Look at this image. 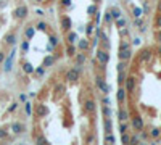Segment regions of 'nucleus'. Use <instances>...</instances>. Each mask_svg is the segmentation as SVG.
I'll use <instances>...</instances> for the list:
<instances>
[{
	"mask_svg": "<svg viewBox=\"0 0 161 145\" xmlns=\"http://www.w3.org/2000/svg\"><path fill=\"white\" fill-rule=\"evenodd\" d=\"M95 2H100V0H95Z\"/></svg>",
	"mask_w": 161,
	"mask_h": 145,
	"instance_id": "obj_52",
	"label": "nucleus"
},
{
	"mask_svg": "<svg viewBox=\"0 0 161 145\" xmlns=\"http://www.w3.org/2000/svg\"><path fill=\"white\" fill-rule=\"evenodd\" d=\"M159 134H161V131H159L158 127H155V129H151V137H153V139L159 137Z\"/></svg>",
	"mask_w": 161,
	"mask_h": 145,
	"instance_id": "obj_29",
	"label": "nucleus"
},
{
	"mask_svg": "<svg viewBox=\"0 0 161 145\" xmlns=\"http://www.w3.org/2000/svg\"><path fill=\"white\" fill-rule=\"evenodd\" d=\"M74 53H76V48H74L73 44H69V47H68V55H69V56H74Z\"/></svg>",
	"mask_w": 161,
	"mask_h": 145,
	"instance_id": "obj_32",
	"label": "nucleus"
},
{
	"mask_svg": "<svg viewBox=\"0 0 161 145\" xmlns=\"http://www.w3.org/2000/svg\"><path fill=\"white\" fill-rule=\"evenodd\" d=\"M37 143H49V140H47L45 137H39L37 139Z\"/></svg>",
	"mask_w": 161,
	"mask_h": 145,
	"instance_id": "obj_40",
	"label": "nucleus"
},
{
	"mask_svg": "<svg viewBox=\"0 0 161 145\" xmlns=\"http://www.w3.org/2000/svg\"><path fill=\"white\" fill-rule=\"evenodd\" d=\"M97 58H98L100 65L105 68V65L110 61V53H108L106 50H98V52H97Z\"/></svg>",
	"mask_w": 161,
	"mask_h": 145,
	"instance_id": "obj_1",
	"label": "nucleus"
},
{
	"mask_svg": "<svg viewBox=\"0 0 161 145\" xmlns=\"http://www.w3.org/2000/svg\"><path fill=\"white\" fill-rule=\"evenodd\" d=\"M132 126H134L135 131H142L144 129V119H142L140 116H135V118L132 119Z\"/></svg>",
	"mask_w": 161,
	"mask_h": 145,
	"instance_id": "obj_7",
	"label": "nucleus"
},
{
	"mask_svg": "<svg viewBox=\"0 0 161 145\" xmlns=\"http://www.w3.org/2000/svg\"><path fill=\"white\" fill-rule=\"evenodd\" d=\"M103 126H105V132H111V119L110 118H105Z\"/></svg>",
	"mask_w": 161,
	"mask_h": 145,
	"instance_id": "obj_18",
	"label": "nucleus"
},
{
	"mask_svg": "<svg viewBox=\"0 0 161 145\" xmlns=\"http://www.w3.org/2000/svg\"><path fill=\"white\" fill-rule=\"evenodd\" d=\"M130 55H132V52H130V47H122V48H119V58H121V61H126V60H129V58H130Z\"/></svg>",
	"mask_w": 161,
	"mask_h": 145,
	"instance_id": "obj_5",
	"label": "nucleus"
},
{
	"mask_svg": "<svg viewBox=\"0 0 161 145\" xmlns=\"http://www.w3.org/2000/svg\"><path fill=\"white\" fill-rule=\"evenodd\" d=\"M87 48H89V42L86 40V39L79 40V50H87Z\"/></svg>",
	"mask_w": 161,
	"mask_h": 145,
	"instance_id": "obj_16",
	"label": "nucleus"
},
{
	"mask_svg": "<svg viewBox=\"0 0 161 145\" xmlns=\"http://www.w3.org/2000/svg\"><path fill=\"white\" fill-rule=\"evenodd\" d=\"M50 44H52V45H56V44H58V39H56L55 36H52V37H50Z\"/></svg>",
	"mask_w": 161,
	"mask_h": 145,
	"instance_id": "obj_39",
	"label": "nucleus"
},
{
	"mask_svg": "<svg viewBox=\"0 0 161 145\" xmlns=\"http://www.w3.org/2000/svg\"><path fill=\"white\" fill-rule=\"evenodd\" d=\"M102 113H103V116H105V118H110V116H111V110L108 108V105H103Z\"/></svg>",
	"mask_w": 161,
	"mask_h": 145,
	"instance_id": "obj_17",
	"label": "nucleus"
},
{
	"mask_svg": "<svg viewBox=\"0 0 161 145\" xmlns=\"http://www.w3.org/2000/svg\"><path fill=\"white\" fill-rule=\"evenodd\" d=\"M76 39H77V34H76V32H69V34H68V42H69V44H74Z\"/></svg>",
	"mask_w": 161,
	"mask_h": 145,
	"instance_id": "obj_22",
	"label": "nucleus"
},
{
	"mask_svg": "<svg viewBox=\"0 0 161 145\" xmlns=\"http://www.w3.org/2000/svg\"><path fill=\"white\" fill-rule=\"evenodd\" d=\"M35 73L42 76V74H44V68H37V69H35Z\"/></svg>",
	"mask_w": 161,
	"mask_h": 145,
	"instance_id": "obj_44",
	"label": "nucleus"
},
{
	"mask_svg": "<svg viewBox=\"0 0 161 145\" xmlns=\"http://www.w3.org/2000/svg\"><path fill=\"white\" fill-rule=\"evenodd\" d=\"M156 24H158V27H161V16H158V19H156Z\"/></svg>",
	"mask_w": 161,
	"mask_h": 145,
	"instance_id": "obj_48",
	"label": "nucleus"
},
{
	"mask_svg": "<svg viewBox=\"0 0 161 145\" xmlns=\"http://www.w3.org/2000/svg\"><path fill=\"white\" fill-rule=\"evenodd\" d=\"M113 21V16H111V13L108 11V13H105V23H111Z\"/></svg>",
	"mask_w": 161,
	"mask_h": 145,
	"instance_id": "obj_34",
	"label": "nucleus"
},
{
	"mask_svg": "<svg viewBox=\"0 0 161 145\" xmlns=\"http://www.w3.org/2000/svg\"><path fill=\"white\" fill-rule=\"evenodd\" d=\"M76 61H77V66L84 65V61H86V55H84V53H79L77 58H76Z\"/></svg>",
	"mask_w": 161,
	"mask_h": 145,
	"instance_id": "obj_19",
	"label": "nucleus"
},
{
	"mask_svg": "<svg viewBox=\"0 0 161 145\" xmlns=\"http://www.w3.org/2000/svg\"><path fill=\"white\" fill-rule=\"evenodd\" d=\"M95 81H97V85H98V89H100V90H102L103 94L106 95V94L110 92V87H108V84L105 82V79H103V76H97V77H95Z\"/></svg>",
	"mask_w": 161,
	"mask_h": 145,
	"instance_id": "obj_2",
	"label": "nucleus"
},
{
	"mask_svg": "<svg viewBox=\"0 0 161 145\" xmlns=\"http://www.w3.org/2000/svg\"><path fill=\"white\" fill-rule=\"evenodd\" d=\"M24 110H26V113H27V114H31V113H32V110H31V103H29V102L24 105Z\"/></svg>",
	"mask_w": 161,
	"mask_h": 145,
	"instance_id": "obj_35",
	"label": "nucleus"
},
{
	"mask_svg": "<svg viewBox=\"0 0 161 145\" xmlns=\"http://www.w3.org/2000/svg\"><path fill=\"white\" fill-rule=\"evenodd\" d=\"M37 29H40V31H45V29H47V24H45V23H39V24H37Z\"/></svg>",
	"mask_w": 161,
	"mask_h": 145,
	"instance_id": "obj_38",
	"label": "nucleus"
},
{
	"mask_svg": "<svg viewBox=\"0 0 161 145\" xmlns=\"http://www.w3.org/2000/svg\"><path fill=\"white\" fill-rule=\"evenodd\" d=\"M61 29H63V31H69V29H71V19L68 16H63V19H61Z\"/></svg>",
	"mask_w": 161,
	"mask_h": 145,
	"instance_id": "obj_10",
	"label": "nucleus"
},
{
	"mask_svg": "<svg viewBox=\"0 0 161 145\" xmlns=\"http://www.w3.org/2000/svg\"><path fill=\"white\" fill-rule=\"evenodd\" d=\"M23 69H24L26 73H32V71H34V68H32V65H31V63H24Z\"/></svg>",
	"mask_w": 161,
	"mask_h": 145,
	"instance_id": "obj_24",
	"label": "nucleus"
},
{
	"mask_svg": "<svg viewBox=\"0 0 161 145\" xmlns=\"http://www.w3.org/2000/svg\"><path fill=\"white\" fill-rule=\"evenodd\" d=\"M35 113H37V116H47L49 114V108H47L45 105H37Z\"/></svg>",
	"mask_w": 161,
	"mask_h": 145,
	"instance_id": "obj_9",
	"label": "nucleus"
},
{
	"mask_svg": "<svg viewBox=\"0 0 161 145\" xmlns=\"http://www.w3.org/2000/svg\"><path fill=\"white\" fill-rule=\"evenodd\" d=\"M124 24H126V19H122V18H118V19H116V26H118V27H124Z\"/></svg>",
	"mask_w": 161,
	"mask_h": 145,
	"instance_id": "obj_30",
	"label": "nucleus"
},
{
	"mask_svg": "<svg viewBox=\"0 0 161 145\" xmlns=\"http://www.w3.org/2000/svg\"><path fill=\"white\" fill-rule=\"evenodd\" d=\"M34 32H35V31H34V27H27L26 31H24V34H26V37H27V39H32V37H34Z\"/></svg>",
	"mask_w": 161,
	"mask_h": 145,
	"instance_id": "obj_21",
	"label": "nucleus"
},
{
	"mask_svg": "<svg viewBox=\"0 0 161 145\" xmlns=\"http://www.w3.org/2000/svg\"><path fill=\"white\" fill-rule=\"evenodd\" d=\"M11 131H13L15 134H21V132H24V126H23L21 123H15V124L11 126Z\"/></svg>",
	"mask_w": 161,
	"mask_h": 145,
	"instance_id": "obj_11",
	"label": "nucleus"
},
{
	"mask_svg": "<svg viewBox=\"0 0 161 145\" xmlns=\"http://www.w3.org/2000/svg\"><path fill=\"white\" fill-rule=\"evenodd\" d=\"M95 110V102L93 100H87L86 102V111H93Z\"/></svg>",
	"mask_w": 161,
	"mask_h": 145,
	"instance_id": "obj_15",
	"label": "nucleus"
},
{
	"mask_svg": "<svg viewBox=\"0 0 161 145\" xmlns=\"http://www.w3.org/2000/svg\"><path fill=\"white\" fill-rule=\"evenodd\" d=\"M3 61H5V55H3L2 52H0V65H2Z\"/></svg>",
	"mask_w": 161,
	"mask_h": 145,
	"instance_id": "obj_45",
	"label": "nucleus"
},
{
	"mask_svg": "<svg viewBox=\"0 0 161 145\" xmlns=\"http://www.w3.org/2000/svg\"><path fill=\"white\" fill-rule=\"evenodd\" d=\"M13 15H15V18H18V19H23V18H26V16H27V7L21 5V7L15 8Z\"/></svg>",
	"mask_w": 161,
	"mask_h": 145,
	"instance_id": "obj_4",
	"label": "nucleus"
},
{
	"mask_svg": "<svg viewBox=\"0 0 161 145\" xmlns=\"http://www.w3.org/2000/svg\"><path fill=\"white\" fill-rule=\"evenodd\" d=\"M53 61H55V58H53L52 55H49V56H45V58H44L42 66H44V68H49V66H52V65H53Z\"/></svg>",
	"mask_w": 161,
	"mask_h": 145,
	"instance_id": "obj_13",
	"label": "nucleus"
},
{
	"mask_svg": "<svg viewBox=\"0 0 161 145\" xmlns=\"http://www.w3.org/2000/svg\"><path fill=\"white\" fill-rule=\"evenodd\" d=\"M110 13H111V16H113V19H118V18H121V11H119L118 8H113Z\"/></svg>",
	"mask_w": 161,
	"mask_h": 145,
	"instance_id": "obj_20",
	"label": "nucleus"
},
{
	"mask_svg": "<svg viewBox=\"0 0 161 145\" xmlns=\"http://www.w3.org/2000/svg\"><path fill=\"white\" fill-rule=\"evenodd\" d=\"M105 142H106V143H115V137L111 135V132H106V135H105Z\"/></svg>",
	"mask_w": 161,
	"mask_h": 145,
	"instance_id": "obj_23",
	"label": "nucleus"
},
{
	"mask_svg": "<svg viewBox=\"0 0 161 145\" xmlns=\"http://www.w3.org/2000/svg\"><path fill=\"white\" fill-rule=\"evenodd\" d=\"M13 58H15V50H13V52L10 53V56H8L7 60H5V68H3V69H5L7 73L11 69V65H13Z\"/></svg>",
	"mask_w": 161,
	"mask_h": 145,
	"instance_id": "obj_8",
	"label": "nucleus"
},
{
	"mask_svg": "<svg viewBox=\"0 0 161 145\" xmlns=\"http://www.w3.org/2000/svg\"><path fill=\"white\" fill-rule=\"evenodd\" d=\"M79 73H81L79 68H73V69H69L68 73H66V79L71 81V82L77 81V79H79Z\"/></svg>",
	"mask_w": 161,
	"mask_h": 145,
	"instance_id": "obj_3",
	"label": "nucleus"
},
{
	"mask_svg": "<svg viewBox=\"0 0 161 145\" xmlns=\"http://www.w3.org/2000/svg\"><path fill=\"white\" fill-rule=\"evenodd\" d=\"M92 31H93V24L89 23V24H87V36H92Z\"/></svg>",
	"mask_w": 161,
	"mask_h": 145,
	"instance_id": "obj_37",
	"label": "nucleus"
},
{
	"mask_svg": "<svg viewBox=\"0 0 161 145\" xmlns=\"http://www.w3.org/2000/svg\"><path fill=\"white\" fill-rule=\"evenodd\" d=\"M148 58H150V50H144L140 55V60H148Z\"/></svg>",
	"mask_w": 161,
	"mask_h": 145,
	"instance_id": "obj_28",
	"label": "nucleus"
},
{
	"mask_svg": "<svg viewBox=\"0 0 161 145\" xmlns=\"http://www.w3.org/2000/svg\"><path fill=\"white\" fill-rule=\"evenodd\" d=\"M116 98H118L119 103H122V102H124V98H126V90H124V89H119L118 94H116Z\"/></svg>",
	"mask_w": 161,
	"mask_h": 145,
	"instance_id": "obj_14",
	"label": "nucleus"
},
{
	"mask_svg": "<svg viewBox=\"0 0 161 145\" xmlns=\"http://www.w3.org/2000/svg\"><path fill=\"white\" fill-rule=\"evenodd\" d=\"M119 119L121 121H126L127 119V111L126 110H119Z\"/></svg>",
	"mask_w": 161,
	"mask_h": 145,
	"instance_id": "obj_25",
	"label": "nucleus"
},
{
	"mask_svg": "<svg viewBox=\"0 0 161 145\" xmlns=\"http://www.w3.org/2000/svg\"><path fill=\"white\" fill-rule=\"evenodd\" d=\"M124 81H126V76H124V73H122V71H118V82H119V84H122Z\"/></svg>",
	"mask_w": 161,
	"mask_h": 145,
	"instance_id": "obj_26",
	"label": "nucleus"
},
{
	"mask_svg": "<svg viewBox=\"0 0 161 145\" xmlns=\"http://www.w3.org/2000/svg\"><path fill=\"white\" fill-rule=\"evenodd\" d=\"M140 44V39H134V45H139Z\"/></svg>",
	"mask_w": 161,
	"mask_h": 145,
	"instance_id": "obj_49",
	"label": "nucleus"
},
{
	"mask_svg": "<svg viewBox=\"0 0 161 145\" xmlns=\"http://www.w3.org/2000/svg\"><path fill=\"white\" fill-rule=\"evenodd\" d=\"M103 105H110V100H108V97H105V98H103Z\"/></svg>",
	"mask_w": 161,
	"mask_h": 145,
	"instance_id": "obj_47",
	"label": "nucleus"
},
{
	"mask_svg": "<svg viewBox=\"0 0 161 145\" xmlns=\"http://www.w3.org/2000/svg\"><path fill=\"white\" fill-rule=\"evenodd\" d=\"M124 66H126V65H124V61L119 63V65H118V71H124Z\"/></svg>",
	"mask_w": 161,
	"mask_h": 145,
	"instance_id": "obj_42",
	"label": "nucleus"
},
{
	"mask_svg": "<svg viewBox=\"0 0 161 145\" xmlns=\"http://www.w3.org/2000/svg\"><path fill=\"white\" fill-rule=\"evenodd\" d=\"M87 11H89V15H95V13H97V7H95V5H90Z\"/></svg>",
	"mask_w": 161,
	"mask_h": 145,
	"instance_id": "obj_33",
	"label": "nucleus"
},
{
	"mask_svg": "<svg viewBox=\"0 0 161 145\" xmlns=\"http://www.w3.org/2000/svg\"><path fill=\"white\" fill-rule=\"evenodd\" d=\"M119 129H121V134H122V132H126V129H127V124H121V127H119Z\"/></svg>",
	"mask_w": 161,
	"mask_h": 145,
	"instance_id": "obj_43",
	"label": "nucleus"
},
{
	"mask_svg": "<svg viewBox=\"0 0 161 145\" xmlns=\"http://www.w3.org/2000/svg\"><path fill=\"white\" fill-rule=\"evenodd\" d=\"M16 106H18L16 103H15V105H11V106H10V111H13V110H16Z\"/></svg>",
	"mask_w": 161,
	"mask_h": 145,
	"instance_id": "obj_50",
	"label": "nucleus"
},
{
	"mask_svg": "<svg viewBox=\"0 0 161 145\" xmlns=\"http://www.w3.org/2000/svg\"><path fill=\"white\" fill-rule=\"evenodd\" d=\"M63 5L64 7H69L71 5V0H63Z\"/></svg>",
	"mask_w": 161,
	"mask_h": 145,
	"instance_id": "obj_46",
	"label": "nucleus"
},
{
	"mask_svg": "<svg viewBox=\"0 0 161 145\" xmlns=\"http://www.w3.org/2000/svg\"><path fill=\"white\" fill-rule=\"evenodd\" d=\"M134 89H135V77L129 76L126 79V90L127 92H134Z\"/></svg>",
	"mask_w": 161,
	"mask_h": 145,
	"instance_id": "obj_6",
	"label": "nucleus"
},
{
	"mask_svg": "<svg viewBox=\"0 0 161 145\" xmlns=\"http://www.w3.org/2000/svg\"><path fill=\"white\" fill-rule=\"evenodd\" d=\"M134 16H135V18H140V16H142V10H140V8H134Z\"/></svg>",
	"mask_w": 161,
	"mask_h": 145,
	"instance_id": "obj_36",
	"label": "nucleus"
},
{
	"mask_svg": "<svg viewBox=\"0 0 161 145\" xmlns=\"http://www.w3.org/2000/svg\"><path fill=\"white\" fill-rule=\"evenodd\" d=\"M155 37H156V40H158V42H161V29H159V31H156Z\"/></svg>",
	"mask_w": 161,
	"mask_h": 145,
	"instance_id": "obj_41",
	"label": "nucleus"
},
{
	"mask_svg": "<svg viewBox=\"0 0 161 145\" xmlns=\"http://www.w3.org/2000/svg\"><path fill=\"white\" fill-rule=\"evenodd\" d=\"M27 50H29V42L24 40V42H23V45H21V52H23V53H26Z\"/></svg>",
	"mask_w": 161,
	"mask_h": 145,
	"instance_id": "obj_27",
	"label": "nucleus"
},
{
	"mask_svg": "<svg viewBox=\"0 0 161 145\" xmlns=\"http://www.w3.org/2000/svg\"><path fill=\"white\" fill-rule=\"evenodd\" d=\"M37 2H42V0H37Z\"/></svg>",
	"mask_w": 161,
	"mask_h": 145,
	"instance_id": "obj_51",
	"label": "nucleus"
},
{
	"mask_svg": "<svg viewBox=\"0 0 161 145\" xmlns=\"http://www.w3.org/2000/svg\"><path fill=\"white\" fill-rule=\"evenodd\" d=\"M5 42H7L8 45H15V44H16V36H15V34H7V36H5Z\"/></svg>",
	"mask_w": 161,
	"mask_h": 145,
	"instance_id": "obj_12",
	"label": "nucleus"
},
{
	"mask_svg": "<svg viewBox=\"0 0 161 145\" xmlns=\"http://www.w3.org/2000/svg\"><path fill=\"white\" fill-rule=\"evenodd\" d=\"M121 140H122V143H129L130 142V137L126 134V132H122V137H121Z\"/></svg>",
	"mask_w": 161,
	"mask_h": 145,
	"instance_id": "obj_31",
	"label": "nucleus"
}]
</instances>
